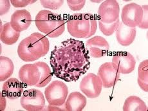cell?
Here are the masks:
<instances>
[{
    "label": "cell",
    "mask_w": 148,
    "mask_h": 111,
    "mask_svg": "<svg viewBox=\"0 0 148 111\" xmlns=\"http://www.w3.org/2000/svg\"><path fill=\"white\" fill-rule=\"evenodd\" d=\"M143 16L142 6L135 3H130L124 6L121 18L124 25L130 27H136L140 25Z\"/></svg>",
    "instance_id": "cell-8"
},
{
    "label": "cell",
    "mask_w": 148,
    "mask_h": 111,
    "mask_svg": "<svg viewBox=\"0 0 148 111\" xmlns=\"http://www.w3.org/2000/svg\"><path fill=\"white\" fill-rule=\"evenodd\" d=\"M97 76L102 80L103 87L110 88L117 83L121 74L113 67L112 63L106 62L99 67Z\"/></svg>",
    "instance_id": "cell-12"
},
{
    "label": "cell",
    "mask_w": 148,
    "mask_h": 111,
    "mask_svg": "<svg viewBox=\"0 0 148 111\" xmlns=\"http://www.w3.org/2000/svg\"><path fill=\"white\" fill-rule=\"evenodd\" d=\"M85 47L88 54L94 58L106 56L110 50V45L106 39L99 36L88 39L85 44Z\"/></svg>",
    "instance_id": "cell-11"
},
{
    "label": "cell",
    "mask_w": 148,
    "mask_h": 111,
    "mask_svg": "<svg viewBox=\"0 0 148 111\" xmlns=\"http://www.w3.org/2000/svg\"><path fill=\"white\" fill-rule=\"evenodd\" d=\"M32 16L28 10H16L11 16L10 24L14 30L21 32L27 30L32 23Z\"/></svg>",
    "instance_id": "cell-14"
},
{
    "label": "cell",
    "mask_w": 148,
    "mask_h": 111,
    "mask_svg": "<svg viewBox=\"0 0 148 111\" xmlns=\"http://www.w3.org/2000/svg\"><path fill=\"white\" fill-rule=\"evenodd\" d=\"M50 42L46 36L34 32L20 42L18 47V54L23 61H36L47 54Z\"/></svg>",
    "instance_id": "cell-2"
},
{
    "label": "cell",
    "mask_w": 148,
    "mask_h": 111,
    "mask_svg": "<svg viewBox=\"0 0 148 111\" xmlns=\"http://www.w3.org/2000/svg\"><path fill=\"white\" fill-rule=\"evenodd\" d=\"M142 10H143V16H142V21L138 27L142 29H147L148 28V6L146 5H142Z\"/></svg>",
    "instance_id": "cell-26"
},
{
    "label": "cell",
    "mask_w": 148,
    "mask_h": 111,
    "mask_svg": "<svg viewBox=\"0 0 148 111\" xmlns=\"http://www.w3.org/2000/svg\"><path fill=\"white\" fill-rule=\"evenodd\" d=\"M35 63L38 67L39 71H40V79L36 87L41 88L47 86L52 79L53 75L52 70L46 63L38 61Z\"/></svg>",
    "instance_id": "cell-20"
},
{
    "label": "cell",
    "mask_w": 148,
    "mask_h": 111,
    "mask_svg": "<svg viewBox=\"0 0 148 111\" xmlns=\"http://www.w3.org/2000/svg\"><path fill=\"white\" fill-rule=\"evenodd\" d=\"M20 36V32H17L11 26L10 22H7L3 25L1 32V40L7 45L16 43Z\"/></svg>",
    "instance_id": "cell-18"
},
{
    "label": "cell",
    "mask_w": 148,
    "mask_h": 111,
    "mask_svg": "<svg viewBox=\"0 0 148 111\" xmlns=\"http://www.w3.org/2000/svg\"><path fill=\"white\" fill-rule=\"evenodd\" d=\"M103 87L101 78L95 74L90 73L84 76L80 83V89L86 97L96 98L100 96Z\"/></svg>",
    "instance_id": "cell-7"
},
{
    "label": "cell",
    "mask_w": 148,
    "mask_h": 111,
    "mask_svg": "<svg viewBox=\"0 0 148 111\" xmlns=\"http://www.w3.org/2000/svg\"><path fill=\"white\" fill-rule=\"evenodd\" d=\"M57 78L67 82L76 81L90 69V56L84 43L68 39L55 47L50 58Z\"/></svg>",
    "instance_id": "cell-1"
},
{
    "label": "cell",
    "mask_w": 148,
    "mask_h": 111,
    "mask_svg": "<svg viewBox=\"0 0 148 111\" xmlns=\"http://www.w3.org/2000/svg\"><path fill=\"white\" fill-rule=\"evenodd\" d=\"M68 94V88L64 82L56 80L52 81L45 90V96L50 105L61 107L66 102Z\"/></svg>",
    "instance_id": "cell-5"
},
{
    "label": "cell",
    "mask_w": 148,
    "mask_h": 111,
    "mask_svg": "<svg viewBox=\"0 0 148 111\" xmlns=\"http://www.w3.org/2000/svg\"><path fill=\"white\" fill-rule=\"evenodd\" d=\"M138 84L144 92H148V59L142 61L138 68Z\"/></svg>",
    "instance_id": "cell-22"
},
{
    "label": "cell",
    "mask_w": 148,
    "mask_h": 111,
    "mask_svg": "<svg viewBox=\"0 0 148 111\" xmlns=\"http://www.w3.org/2000/svg\"><path fill=\"white\" fill-rule=\"evenodd\" d=\"M14 66L12 61L7 57H0V81H4L12 75Z\"/></svg>",
    "instance_id": "cell-21"
},
{
    "label": "cell",
    "mask_w": 148,
    "mask_h": 111,
    "mask_svg": "<svg viewBox=\"0 0 148 111\" xmlns=\"http://www.w3.org/2000/svg\"><path fill=\"white\" fill-rule=\"evenodd\" d=\"M68 6L73 11H79L84 7L85 0H68Z\"/></svg>",
    "instance_id": "cell-25"
},
{
    "label": "cell",
    "mask_w": 148,
    "mask_h": 111,
    "mask_svg": "<svg viewBox=\"0 0 148 111\" xmlns=\"http://www.w3.org/2000/svg\"><path fill=\"white\" fill-rule=\"evenodd\" d=\"M36 2V0H11L10 3L14 7L16 8H21V7H25L27 6L28 5L33 4L34 3Z\"/></svg>",
    "instance_id": "cell-27"
},
{
    "label": "cell",
    "mask_w": 148,
    "mask_h": 111,
    "mask_svg": "<svg viewBox=\"0 0 148 111\" xmlns=\"http://www.w3.org/2000/svg\"><path fill=\"white\" fill-rule=\"evenodd\" d=\"M23 92V84L16 78L8 79L3 85L2 93L10 99H16L21 97Z\"/></svg>",
    "instance_id": "cell-16"
},
{
    "label": "cell",
    "mask_w": 148,
    "mask_h": 111,
    "mask_svg": "<svg viewBox=\"0 0 148 111\" xmlns=\"http://www.w3.org/2000/svg\"><path fill=\"white\" fill-rule=\"evenodd\" d=\"M19 78L28 86H36L40 79V71L36 63L24 65L19 70Z\"/></svg>",
    "instance_id": "cell-13"
},
{
    "label": "cell",
    "mask_w": 148,
    "mask_h": 111,
    "mask_svg": "<svg viewBox=\"0 0 148 111\" xmlns=\"http://www.w3.org/2000/svg\"><path fill=\"white\" fill-rule=\"evenodd\" d=\"M20 103L24 109L28 111H40L44 109L45 99L40 90L29 89L25 91L20 99Z\"/></svg>",
    "instance_id": "cell-6"
},
{
    "label": "cell",
    "mask_w": 148,
    "mask_h": 111,
    "mask_svg": "<svg viewBox=\"0 0 148 111\" xmlns=\"http://www.w3.org/2000/svg\"><path fill=\"white\" fill-rule=\"evenodd\" d=\"M112 64L120 74L132 73L134 70L136 60L132 54L128 52H117L113 56Z\"/></svg>",
    "instance_id": "cell-9"
},
{
    "label": "cell",
    "mask_w": 148,
    "mask_h": 111,
    "mask_svg": "<svg viewBox=\"0 0 148 111\" xmlns=\"http://www.w3.org/2000/svg\"><path fill=\"white\" fill-rule=\"evenodd\" d=\"M68 32L76 38H89L97 29L95 16L89 13L75 14L66 22Z\"/></svg>",
    "instance_id": "cell-3"
},
{
    "label": "cell",
    "mask_w": 148,
    "mask_h": 111,
    "mask_svg": "<svg viewBox=\"0 0 148 111\" xmlns=\"http://www.w3.org/2000/svg\"><path fill=\"white\" fill-rule=\"evenodd\" d=\"M0 3H1V7H0L1 12H0V15L3 16L9 11L11 3L10 1H8V0H1L0 1Z\"/></svg>",
    "instance_id": "cell-28"
},
{
    "label": "cell",
    "mask_w": 148,
    "mask_h": 111,
    "mask_svg": "<svg viewBox=\"0 0 148 111\" xmlns=\"http://www.w3.org/2000/svg\"><path fill=\"white\" fill-rule=\"evenodd\" d=\"M35 23L38 29L49 38H58L65 30V21L62 17L50 10L39 11L36 16Z\"/></svg>",
    "instance_id": "cell-4"
},
{
    "label": "cell",
    "mask_w": 148,
    "mask_h": 111,
    "mask_svg": "<svg viewBox=\"0 0 148 111\" xmlns=\"http://www.w3.org/2000/svg\"><path fill=\"white\" fill-rule=\"evenodd\" d=\"M41 4L42 7L48 9H59L64 3L63 1L61 0H41Z\"/></svg>",
    "instance_id": "cell-24"
},
{
    "label": "cell",
    "mask_w": 148,
    "mask_h": 111,
    "mask_svg": "<svg viewBox=\"0 0 148 111\" xmlns=\"http://www.w3.org/2000/svg\"><path fill=\"white\" fill-rule=\"evenodd\" d=\"M98 23L100 30L103 33V34L106 36H110L113 34V33L118 28L119 24H120V20H119V19H118L115 21L109 24L104 23L102 22L101 20H99Z\"/></svg>",
    "instance_id": "cell-23"
},
{
    "label": "cell",
    "mask_w": 148,
    "mask_h": 111,
    "mask_svg": "<svg viewBox=\"0 0 148 111\" xmlns=\"http://www.w3.org/2000/svg\"><path fill=\"white\" fill-rule=\"evenodd\" d=\"M136 35L135 27H130L121 22L116 30V38L122 46L127 47L134 41Z\"/></svg>",
    "instance_id": "cell-15"
},
{
    "label": "cell",
    "mask_w": 148,
    "mask_h": 111,
    "mask_svg": "<svg viewBox=\"0 0 148 111\" xmlns=\"http://www.w3.org/2000/svg\"><path fill=\"white\" fill-rule=\"evenodd\" d=\"M86 98L79 92H73L67 97L65 109L68 111H81L86 105Z\"/></svg>",
    "instance_id": "cell-17"
},
{
    "label": "cell",
    "mask_w": 148,
    "mask_h": 111,
    "mask_svg": "<svg viewBox=\"0 0 148 111\" xmlns=\"http://www.w3.org/2000/svg\"><path fill=\"white\" fill-rule=\"evenodd\" d=\"M99 18L104 23H112L119 18L120 7L119 3L115 0H107L101 4L99 7Z\"/></svg>",
    "instance_id": "cell-10"
},
{
    "label": "cell",
    "mask_w": 148,
    "mask_h": 111,
    "mask_svg": "<svg viewBox=\"0 0 148 111\" xmlns=\"http://www.w3.org/2000/svg\"><path fill=\"white\" fill-rule=\"evenodd\" d=\"M45 110H62L64 109H61L57 106H53V105H49L47 107V109Z\"/></svg>",
    "instance_id": "cell-29"
},
{
    "label": "cell",
    "mask_w": 148,
    "mask_h": 111,
    "mask_svg": "<svg viewBox=\"0 0 148 111\" xmlns=\"http://www.w3.org/2000/svg\"><path fill=\"white\" fill-rule=\"evenodd\" d=\"M124 111H147V107L145 102L135 96L128 97L125 100L124 106Z\"/></svg>",
    "instance_id": "cell-19"
}]
</instances>
